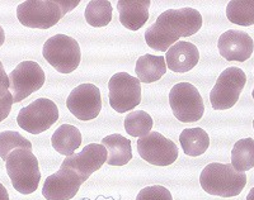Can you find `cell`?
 I'll list each match as a JSON object with an SVG mask.
<instances>
[{"instance_id": "cell-13", "label": "cell", "mask_w": 254, "mask_h": 200, "mask_svg": "<svg viewBox=\"0 0 254 200\" xmlns=\"http://www.w3.org/2000/svg\"><path fill=\"white\" fill-rule=\"evenodd\" d=\"M108 160V151L103 145L89 143L79 153L66 157L61 163V169L75 171L83 181H87L93 172L98 171Z\"/></svg>"}, {"instance_id": "cell-17", "label": "cell", "mask_w": 254, "mask_h": 200, "mask_svg": "<svg viewBox=\"0 0 254 200\" xmlns=\"http://www.w3.org/2000/svg\"><path fill=\"white\" fill-rule=\"evenodd\" d=\"M150 0H120V22L130 31H139L149 19Z\"/></svg>"}, {"instance_id": "cell-15", "label": "cell", "mask_w": 254, "mask_h": 200, "mask_svg": "<svg viewBox=\"0 0 254 200\" xmlns=\"http://www.w3.org/2000/svg\"><path fill=\"white\" fill-rule=\"evenodd\" d=\"M217 49L226 61L246 62L253 54L254 42L253 38L247 32L229 29L220 36L217 41Z\"/></svg>"}, {"instance_id": "cell-28", "label": "cell", "mask_w": 254, "mask_h": 200, "mask_svg": "<svg viewBox=\"0 0 254 200\" xmlns=\"http://www.w3.org/2000/svg\"><path fill=\"white\" fill-rule=\"evenodd\" d=\"M13 103L14 101H13V95L10 94V92L6 93L5 97L0 98V123L9 115Z\"/></svg>"}, {"instance_id": "cell-31", "label": "cell", "mask_w": 254, "mask_h": 200, "mask_svg": "<svg viewBox=\"0 0 254 200\" xmlns=\"http://www.w3.org/2000/svg\"><path fill=\"white\" fill-rule=\"evenodd\" d=\"M4 42H5V33H4V29L0 26V47L3 46Z\"/></svg>"}, {"instance_id": "cell-30", "label": "cell", "mask_w": 254, "mask_h": 200, "mask_svg": "<svg viewBox=\"0 0 254 200\" xmlns=\"http://www.w3.org/2000/svg\"><path fill=\"white\" fill-rule=\"evenodd\" d=\"M0 200H10L9 199L8 190H6V188L1 183H0Z\"/></svg>"}, {"instance_id": "cell-14", "label": "cell", "mask_w": 254, "mask_h": 200, "mask_svg": "<svg viewBox=\"0 0 254 200\" xmlns=\"http://www.w3.org/2000/svg\"><path fill=\"white\" fill-rule=\"evenodd\" d=\"M84 181L75 171L61 169L45 180L42 195L46 200H70L78 194Z\"/></svg>"}, {"instance_id": "cell-1", "label": "cell", "mask_w": 254, "mask_h": 200, "mask_svg": "<svg viewBox=\"0 0 254 200\" xmlns=\"http://www.w3.org/2000/svg\"><path fill=\"white\" fill-rule=\"evenodd\" d=\"M201 27L202 15L196 9H168L145 31V41L150 49L167 52L178 42V38L196 35Z\"/></svg>"}, {"instance_id": "cell-11", "label": "cell", "mask_w": 254, "mask_h": 200, "mask_svg": "<svg viewBox=\"0 0 254 200\" xmlns=\"http://www.w3.org/2000/svg\"><path fill=\"white\" fill-rule=\"evenodd\" d=\"M137 152L140 157L154 166H169L178 158V147L172 140L159 133L150 132L137 140Z\"/></svg>"}, {"instance_id": "cell-20", "label": "cell", "mask_w": 254, "mask_h": 200, "mask_svg": "<svg viewBox=\"0 0 254 200\" xmlns=\"http://www.w3.org/2000/svg\"><path fill=\"white\" fill-rule=\"evenodd\" d=\"M102 145L108 151V165L124 166L132 160L131 141L127 140L124 136L119 133L107 136L102 140Z\"/></svg>"}, {"instance_id": "cell-7", "label": "cell", "mask_w": 254, "mask_h": 200, "mask_svg": "<svg viewBox=\"0 0 254 200\" xmlns=\"http://www.w3.org/2000/svg\"><path fill=\"white\" fill-rule=\"evenodd\" d=\"M247 84V75L239 67H229L220 74L210 93L211 105L215 110L231 109L239 100Z\"/></svg>"}, {"instance_id": "cell-2", "label": "cell", "mask_w": 254, "mask_h": 200, "mask_svg": "<svg viewBox=\"0 0 254 200\" xmlns=\"http://www.w3.org/2000/svg\"><path fill=\"white\" fill-rule=\"evenodd\" d=\"M79 3V0H28L18 5L17 17L19 23L27 28L49 29L56 26Z\"/></svg>"}, {"instance_id": "cell-4", "label": "cell", "mask_w": 254, "mask_h": 200, "mask_svg": "<svg viewBox=\"0 0 254 200\" xmlns=\"http://www.w3.org/2000/svg\"><path fill=\"white\" fill-rule=\"evenodd\" d=\"M5 169L13 188L18 193L28 195L37 190L41 172L38 160L33 152L24 149L14 150L6 158Z\"/></svg>"}, {"instance_id": "cell-16", "label": "cell", "mask_w": 254, "mask_h": 200, "mask_svg": "<svg viewBox=\"0 0 254 200\" xmlns=\"http://www.w3.org/2000/svg\"><path fill=\"white\" fill-rule=\"evenodd\" d=\"M199 61L198 49L193 43L178 41L165 52L167 67L173 72H188L193 69Z\"/></svg>"}, {"instance_id": "cell-27", "label": "cell", "mask_w": 254, "mask_h": 200, "mask_svg": "<svg viewBox=\"0 0 254 200\" xmlns=\"http://www.w3.org/2000/svg\"><path fill=\"white\" fill-rule=\"evenodd\" d=\"M136 200H173V197L164 186L153 185L140 190Z\"/></svg>"}, {"instance_id": "cell-6", "label": "cell", "mask_w": 254, "mask_h": 200, "mask_svg": "<svg viewBox=\"0 0 254 200\" xmlns=\"http://www.w3.org/2000/svg\"><path fill=\"white\" fill-rule=\"evenodd\" d=\"M169 104L173 114L182 123H193L205 112L203 99L198 89L190 83H178L171 89Z\"/></svg>"}, {"instance_id": "cell-34", "label": "cell", "mask_w": 254, "mask_h": 200, "mask_svg": "<svg viewBox=\"0 0 254 200\" xmlns=\"http://www.w3.org/2000/svg\"><path fill=\"white\" fill-rule=\"evenodd\" d=\"M253 129H254V120H253Z\"/></svg>"}, {"instance_id": "cell-18", "label": "cell", "mask_w": 254, "mask_h": 200, "mask_svg": "<svg viewBox=\"0 0 254 200\" xmlns=\"http://www.w3.org/2000/svg\"><path fill=\"white\" fill-rule=\"evenodd\" d=\"M136 75L140 83L151 84L160 80L167 72V62L163 56L144 54L137 58L135 67Z\"/></svg>"}, {"instance_id": "cell-24", "label": "cell", "mask_w": 254, "mask_h": 200, "mask_svg": "<svg viewBox=\"0 0 254 200\" xmlns=\"http://www.w3.org/2000/svg\"><path fill=\"white\" fill-rule=\"evenodd\" d=\"M226 17L231 23L249 27L254 24V0H233L226 6Z\"/></svg>"}, {"instance_id": "cell-3", "label": "cell", "mask_w": 254, "mask_h": 200, "mask_svg": "<svg viewBox=\"0 0 254 200\" xmlns=\"http://www.w3.org/2000/svg\"><path fill=\"white\" fill-rule=\"evenodd\" d=\"M199 184L207 194L221 198L239 195L247 185L246 172L238 171L231 163H208L201 172Z\"/></svg>"}, {"instance_id": "cell-12", "label": "cell", "mask_w": 254, "mask_h": 200, "mask_svg": "<svg viewBox=\"0 0 254 200\" xmlns=\"http://www.w3.org/2000/svg\"><path fill=\"white\" fill-rule=\"evenodd\" d=\"M66 106L76 119H94L102 110L101 92L94 84H80L69 94Z\"/></svg>"}, {"instance_id": "cell-10", "label": "cell", "mask_w": 254, "mask_h": 200, "mask_svg": "<svg viewBox=\"0 0 254 200\" xmlns=\"http://www.w3.org/2000/svg\"><path fill=\"white\" fill-rule=\"evenodd\" d=\"M9 76V90L13 101L20 103L44 86L46 76L40 65L35 61H23L13 70Z\"/></svg>"}, {"instance_id": "cell-32", "label": "cell", "mask_w": 254, "mask_h": 200, "mask_svg": "<svg viewBox=\"0 0 254 200\" xmlns=\"http://www.w3.org/2000/svg\"><path fill=\"white\" fill-rule=\"evenodd\" d=\"M247 200H254V188H252L249 194L247 195Z\"/></svg>"}, {"instance_id": "cell-25", "label": "cell", "mask_w": 254, "mask_h": 200, "mask_svg": "<svg viewBox=\"0 0 254 200\" xmlns=\"http://www.w3.org/2000/svg\"><path fill=\"white\" fill-rule=\"evenodd\" d=\"M125 131L132 137H145L153 129V118L144 110H135L125 118Z\"/></svg>"}, {"instance_id": "cell-26", "label": "cell", "mask_w": 254, "mask_h": 200, "mask_svg": "<svg viewBox=\"0 0 254 200\" xmlns=\"http://www.w3.org/2000/svg\"><path fill=\"white\" fill-rule=\"evenodd\" d=\"M24 149L32 151V143L27 138L14 131L0 132V157L6 161L14 150Z\"/></svg>"}, {"instance_id": "cell-33", "label": "cell", "mask_w": 254, "mask_h": 200, "mask_svg": "<svg viewBox=\"0 0 254 200\" xmlns=\"http://www.w3.org/2000/svg\"><path fill=\"white\" fill-rule=\"evenodd\" d=\"M252 97H253V99H254V88H253V93H252Z\"/></svg>"}, {"instance_id": "cell-9", "label": "cell", "mask_w": 254, "mask_h": 200, "mask_svg": "<svg viewBox=\"0 0 254 200\" xmlns=\"http://www.w3.org/2000/svg\"><path fill=\"white\" fill-rule=\"evenodd\" d=\"M110 105L117 113H126L141 103V83L127 72H117L108 81Z\"/></svg>"}, {"instance_id": "cell-19", "label": "cell", "mask_w": 254, "mask_h": 200, "mask_svg": "<svg viewBox=\"0 0 254 200\" xmlns=\"http://www.w3.org/2000/svg\"><path fill=\"white\" fill-rule=\"evenodd\" d=\"M81 133L75 126L63 124L59 127L51 137V145L56 152L64 156H71L81 145Z\"/></svg>"}, {"instance_id": "cell-8", "label": "cell", "mask_w": 254, "mask_h": 200, "mask_svg": "<svg viewBox=\"0 0 254 200\" xmlns=\"http://www.w3.org/2000/svg\"><path fill=\"white\" fill-rule=\"evenodd\" d=\"M59 120V108L52 100L40 98L19 110L18 126L31 135H40Z\"/></svg>"}, {"instance_id": "cell-21", "label": "cell", "mask_w": 254, "mask_h": 200, "mask_svg": "<svg viewBox=\"0 0 254 200\" xmlns=\"http://www.w3.org/2000/svg\"><path fill=\"white\" fill-rule=\"evenodd\" d=\"M179 142L183 152L190 157H197L205 153L210 146V137L202 128H187L179 136Z\"/></svg>"}, {"instance_id": "cell-29", "label": "cell", "mask_w": 254, "mask_h": 200, "mask_svg": "<svg viewBox=\"0 0 254 200\" xmlns=\"http://www.w3.org/2000/svg\"><path fill=\"white\" fill-rule=\"evenodd\" d=\"M9 92V76L6 75L3 63L0 61V98L5 97Z\"/></svg>"}, {"instance_id": "cell-23", "label": "cell", "mask_w": 254, "mask_h": 200, "mask_svg": "<svg viewBox=\"0 0 254 200\" xmlns=\"http://www.w3.org/2000/svg\"><path fill=\"white\" fill-rule=\"evenodd\" d=\"M112 12V5L107 0H92L85 8L84 17L89 26L99 28V27H106L111 23Z\"/></svg>"}, {"instance_id": "cell-5", "label": "cell", "mask_w": 254, "mask_h": 200, "mask_svg": "<svg viewBox=\"0 0 254 200\" xmlns=\"http://www.w3.org/2000/svg\"><path fill=\"white\" fill-rule=\"evenodd\" d=\"M45 60L60 74H71L80 65L81 52L76 40L66 35H56L45 42Z\"/></svg>"}, {"instance_id": "cell-22", "label": "cell", "mask_w": 254, "mask_h": 200, "mask_svg": "<svg viewBox=\"0 0 254 200\" xmlns=\"http://www.w3.org/2000/svg\"><path fill=\"white\" fill-rule=\"evenodd\" d=\"M231 165L238 171L246 172L254 167V140L243 138L231 150Z\"/></svg>"}]
</instances>
